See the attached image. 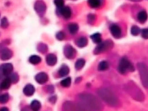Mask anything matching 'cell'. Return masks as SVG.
<instances>
[{"instance_id": "6da1fadb", "label": "cell", "mask_w": 148, "mask_h": 111, "mask_svg": "<svg viewBox=\"0 0 148 111\" xmlns=\"http://www.w3.org/2000/svg\"><path fill=\"white\" fill-rule=\"evenodd\" d=\"M78 102L86 111H102L103 106L99 99L89 92H81L77 95Z\"/></svg>"}, {"instance_id": "7a4b0ae2", "label": "cell", "mask_w": 148, "mask_h": 111, "mask_svg": "<svg viewBox=\"0 0 148 111\" xmlns=\"http://www.w3.org/2000/svg\"><path fill=\"white\" fill-rule=\"evenodd\" d=\"M97 93L98 97L110 107L117 108L120 106L119 99L110 90L107 88H99L97 90Z\"/></svg>"}, {"instance_id": "3957f363", "label": "cell", "mask_w": 148, "mask_h": 111, "mask_svg": "<svg viewBox=\"0 0 148 111\" xmlns=\"http://www.w3.org/2000/svg\"><path fill=\"white\" fill-rule=\"evenodd\" d=\"M124 90L132 99L139 102L145 100V95L140 88L133 81H129L124 85Z\"/></svg>"}, {"instance_id": "277c9868", "label": "cell", "mask_w": 148, "mask_h": 111, "mask_svg": "<svg viewBox=\"0 0 148 111\" xmlns=\"http://www.w3.org/2000/svg\"><path fill=\"white\" fill-rule=\"evenodd\" d=\"M137 68L143 86L148 88V67L143 62L137 64Z\"/></svg>"}, {"instance_id": "5b68a950", "label": "cell", "mask_w": 148, "mask_h": 111, "mask_svg": "<svg viewBox=\"0 0 148 111\" xmlns=\"http://www.w3.org/2000/svg\"><path fill=\"white\" fill-rule=\"evenodd\" d=\"M117 69L121 74H125L127 72L134 71L135 68L130 60L124 57L120 60Z\"/></svg>"}, {"instance_id": "8992f818", "label": "cell", "mask_w": 148, "mask_h": 111, "mask_svg": "<svg viewBox=\"0 0 148 111\" xmlns=\"http://www.w3.org/2000/svg\"><path fill=\"white\" fill-rule=\"evenodd\" d=\"M113 43L112 40L107 39L103 42H101L94 50V54H99L103 53H105L110 50L113 47Z\"/></svg>"}, {"instance_id": "52a82bcc", "label": "cell", "mask_w": 148, "mask_h": 111, "mask_svg": "<svg viewBox=\"0 0 148 111\" xmlns=\"http://www.w3.org/2000/svg\"><path fill=\"white\" fill-rule=\"evenodd\" d=\"M63 111H86L78 102L67 101L64 102L62 107Z\"/></svg>"}, {"instance_id": "ba28073f", "label": "cell", "mask_w": 148, "mask_h": 111, "mask_svg": "<svg viewBox=\"0 0 148 111\" xmlns=\"http://www.w3.org/2000/svg\"><path fill=\"white\" fill-rule=\"evenodd\" d=\"M34 9L39 16H42L45 14L46 10L45 3L42 0L37 1L34 5Z\"/></svg>"}, {"instance_id": "9c48e42d", "label": "cell", "mask_w": 148, "mask_h": 111, "mask_svg": "<svg viewBox=\"0 0 148 111\" xmlns=\"http://www.w3.org/2000/svg\"><path fill=\"white\" fill-rule=\"evenodd\" d=\"M13 69V66L10 63L3 64L0 65V74L3 76H9L12 73Z\"/></svg>"}, {"instance_id": "30bf717a", "label": "cell", "mask_w": 148, "mask_h": 111, "mask_svg": "<svg viewBox=\"0 0 148 111\" xmlns=\"http://www.w3.org/2000/svg\"><path fill=\"white\" fill-rule=\"evenodd\" d=\"M64 54L67 58L73 59L76 56V51L71 45H66L64 47Z\"/></svg>"}, {"instance_id": "8fae6325", "label": "cell", "mask_w": 148, "mask_h": 111, "mask_svg": "<svg viewBox=\"0 0 148 111\" xmlns=\"http://www.w3.org/2000/svg\"><path fill=\"white\" fill-rule=\"evenodd\" d=\"M13 55L12 50L7 47H3L0 49V58L2 60H9Z\"/></svg>"}, {"instance_id": "7c38bea8", "label": "cell", "mask_w": 148, "mask_h": 111, "mask_svg": "<svg viewBox=\"0 0 148 111\" xmlns=\"http://www.w3.org/2000/svg\"><path fill=\"white\" fill-rule=\"evenodd\" d=\"M110 31L112 36L115 38H119L121 37V29L119 25L116 24L112 25L110 27Z\"/></svg>"}, {"instance_id": "4fadbf2b", "label": "cell", "mask_w": 148, "mask_h": 111, "mask_svg": "<svg viewBox=\"0 0 148 111\" xmlns=\"http://www.w3.org/2000/svg\"><path fill=\"white\" fill-rule=\"evenodd\" d=\"M35 80L40 84L46 83L49 79L48 75L45 72H39L35 77Z\"/></svg>"}, {"instance_id": "5bb4252c", "label": "cell", "mask_w": 148, "mask_h": 111, "mask_svg": "<svg viewBox=\"0 0 148 111\" xmlns=\"http://www.w3.org/2000/svg\"><path fill=\"white\" fill-rule=\"evenodd\" d=\"M60 13L65 19H69L72 15V11L69 6H63L60 10Z\"/></svg>"}, {"instance_id": "9a60e30c", "label": "cell", "mask_w": 148, "mask_h": 111, "mask_svg": "<svg viewBox=\"0 0 148 111\" xmlns=\"http://www.w3.org/2000/svg\"><path fill=\"white\" fill-rule=\"evenodd\" d=\"M35 90V89L33 85L31 84H28L24 87L23 89V92L26 96L30 97L34 94Z\"/></svg>"}, {"instance_id": "2e32d148", "label": "cell", "mask_w": 148, "mask_h": 111, "mask_svg": "<svg viewBox=\"0 0 148 111\" xmlns=\"http://www.w3.org/2000/svg\"><path fill=\"white\" fill-rule=\"evenodd\" d=\"M46 61L49 66H54L57 61V58L54 54H49L46 57Z\"/></svg>"}, {"instance_id": "e0dca14e", "label": "cell", "mask_w": 148, "mask_h": 111, "mask_svg": "<svg viewBox=\"0 0 148 111\" xmlns=\"http://www.w3.org/2000/svg\"><path fill=\"white\" fill-rule=\"evenodd\" d=\"M69 68L67 65L65 64L62 65L58 70V75L61 77H64L66 76L69 73Z\"/></svg>"}, {"instance_id": "ac0fdd59", "label": "cell", "mask_w": 148, "mask_h": 111, "mask_svg": "<svg viewBox=\"0 0 148 111\" xmlns=\"http://www.w3.org/2000/svg\"><path fill=\"white\" fill-rule=\"evenodd\" d=\"M68 29L69 32L72 35H75L77 33L79 29V25L75 23H71L68 24Z\"/></svg>"}, {"instance_id": "d6986e66", "label": "cell", "mask_w": 148, "mask_h": 111, "mask_svg": "<svg viewBox=\"0 0 148 111\" xmlns=\"http://www.w3.org/2000/svg\"><path fill=\"white\" fill-rule=\"evenodd\" d=\"M87 43L88 39L84 36L80 37L76 41V44L79 47H84L87 45Z\"/></svg>"}, {"instance_id": "ffe728a7", "label": "cell", "mask_w": 148, "mask_h": 111, "mask_svg": "<svg viewBox=\"0 0 148 111\" xmlns=\"http://www.w3.org/2000/svg\"><path fill=\"white\" fill-rule=\"evenodd\" d=\"M11 82L8 77L5 78L3 79V80L1 82L0 84V88L2 90H7L8 89L11 84Z\"/></svg>"}, {"instance_id": "44dd1931", "label": "cell", "mask_w": 148, "mask_h": 111, "mask_svg": "<svg viewBox=\"0 0 148 111\" xmlns=\"http://www.w3.org/2000/svg\"><path fill=\"white\" fill-rule=\"evenodd\" d=\"M138 19L139 22L144 23L147 20V14L145 10H142L138 14Z\"/></svg>"}, {"instance_id": "7402d4cb", "label": "cell", "mask_w": 148, "mask_h": 111, "mask_svg": "<svg viewBox=\"0 0 148 111\" xmlns=\"http://www.w3.org/2000/svg\"><path fill=\"white\" fill-rule=\"evenodd\" d=\"M30 108L32 111H39L41 108V103L39 101L34 100L31 103Z\"/></svg>"}, {"instance_id": "603a6c76", "label": "cell", "mask_w": 148, "mask_h": 111, "mask_svg": "<svg viewBox=\"0 0 148 111\" xmlns=\"http://www.w3.org/2000/svg\"><path fill=\"white\" fill-rule=\"evenodd\" d=\"M90 38L92 39V40L93 41V42L95 43L99 44V43H101L102 42L101 34L98 32H97V33H95V34L91 35L90 36Z\"/></svg>"}, {"instance_id": "cb8c5ba5", "label": "cell", "mask_w": 148, "mask_h": 111, "mask_svg": "<svg viewBox=\"0 0 148 111\" xmlns=\"http://www.w3.org/2000/svg\"><path fill=\"white\" fill-rule=\"evenodd\" d=\"M109 67V64L106 61H101L98 66V69L100 71H104L107 70Z\"/></svg>"}, {"instance_id": "d4e9b609", "label": "cell", "mask_w": 148, "mask_h": 111, "mask_svg": "<svg viewBox=\"0 0 148 111\" xmlns=\"http://www.w3.org/2000/svg\"><path fill=\"white\" fill-rule=\"evenodd\" d=\"M42 59L41 58L36 55H32L29 57V61L30 63L34 65H36L38 64L40 62Z\"/></svg>"}, {"instance_id": "484cf974", "label": "cell", "mask_w": 148, "mask_h": 111, "mask_svg": "<svg viewBox=\"0 0 148 111\" xmlns=\"http://www.w3.org/2000/svg\"><path fill=\"white\" fill-rule=\"evenodd\" d=\"M89 6L92 8H98L101 5V0H88Z\"/></svg>"}, {"instance_id": "4316f807", "label": "cell", "mask_w": 148, "mask_h": 111, "mask_svg": "<svg viewBox=\"0 0 148 111\" xmlns=\"http://www.w3.org/2000/svg\"><path fill=\"white\" fill-rule=\"evenodd\" d=\"M37 49L39 52H40V53L44 54L47 52L48 48H47V46L46 44L43 43H39L37 46Z\"/></svg>"}, {"instance_id": "83f0119b", "label": "cell", "mask_w": 148, "mask_h": 111, "mask_svg": "<svg viewBox=\"0 0 148 111\" xmlns=\"http://www.w3.org/2000/svg\"><path fill=\"white\" fill-rule=\"evenodd\" d=\"M85 60L83 58H80L77 60V61L75 62V67L76 69L79 70L82 69L85 65Z\"/></svg>"}, {"instance_id": "f1b7e54d", "label": "cell", "mask_w": 148, "mask_h": 111, "mask_svg": "<svg viewBox=\"0 0 148 111\" xmlns=\"http://www.w3.org/2000/svg\"><path fill=\"white\" fill-rule=\"evenodd\" d=\"M8 77L9 78L12 83L16 84L19 80V76L16 73H12Z\"/></svg>"}, {"instance_id": "f546056e", "label": "cell", "mask_w": 148, "mask_h": 111, "mask_svg": "<svg viewBox=\"0 0 148 111\" xmlns=\"http://www.w3.org/2000/svg\"><path fill=\"white\" fill-rule=\"evenodd\" d=\"M61 85L64 87H69L71 84V79L70 77H68L60 82Z\"/></svg>"}, {"instance_id": "4dcf8cb0", "label": "cell", "mask_w": 148, "mask_h": 111, "mask_svg": "<svg viewBox=\"0 0 148 111\" xmlns=\"http://www.w3.org/2000/svg\"><path fill=\"white\" fill-rule=\"evenodd\" d=\"M140 29L136 25H133L131 28V33L134 36H137L140 33Z\"/></svg>"}, {"instance_id": "1f68e13d", "label": "cell", "mask_w": 148, "mask_h": 111, "mask_svg": "<svg viewBox=\"0 0 148 111\" xmlns=\"http://www.w3.org/2000/svg\"><path fill=\"white\" fill-rule=\"evenodd\" d=\"M9 99V96L8 94H4L0 95V103H6Z\"/></svg>"}, {"instance_id": "d6a6232c", "label": "cell", "mask_w": 148, "mask_h": 111, "mask_svg": "<svg viewBox=\"0 0 148 111\" xmlns=\"http://www.w3.org/2000/svg\"><path fill=\"white\" fill-rule=\"evenodd\" d=\"M9 26V22L6 17H3L1 20V27L2 28H6Z\"/></svg>"}, {"instance_id": "836d02e7", "label": "cell", "mask_w": 148, "mask_h": 111, "mask_svg": "<svg viewBox=\"0 0 148 111\" xmlns=\"http://www.w3.org/2000/svg\"><path fill=\"white\" fill-rule=\"evenodd\" d=\"M56 38H57L58 40H62L63 39H64V38H65V34H64V32H62V31H60V32H57V33L56 34Z\"/></svg>"}, {"instance_id": "e575fe53", "label": "cell", "mask_w": 148, "mask_h": 111, "mask_svg": "<svg viewBox=\"0 0 148 111\" xmlns=\"http://www.w3.org/2000/svg\"><path fill=\"white\" fill-rule=\"evenodd\" d=\"M142 37L145 39H148V28L142 29L140 31Z\"/></svg>"}, {"instance_id": "d590c367", "label": "cell", "mask_w": 148, "mask_h": 111, "mask_svg": "<svg viewBox=\"0 0 148 111\" xmlns=\"http://www.w3.org/2000/svg\"><path fill=\"white\" fill-rule=\"evenodd\" d=\"M54 3L58 8H62L64 5V0H54Z\"/></svg>"}, {"instance_id": "8d00e7d4", "label": "cell", "mask_w": 148, "mask_h": 111, "mask_svg": "<svg viewBox=\"0 0 148 111\" xmlns=\"http://www.w3.org/2000/svg\"><path fill=\"white\" fill-rule=\"evenodd\" d=\"M95 15L92 14H90L88 15L87 16V18H88V21L89 23H92L94 22L95 20Z\"/></svg>"}, {"instance_id": "74e56055", "label": "cell", "mask_w": 148, "mask_h": 111, "mask_svg": "<svg viewBox=\"0 0 148 111\" xmlns=\"http://www.w3.org/2000/svg\"><path fill=\"white\" fill-rule=\"evenodd\" d=\"M46 90H47V92H49V93H52L54 91V87L51 85L47 86L46 87Z\"/></svg>"}, {"instance_id": "f35d334b", "label": "cell", "mask_w": 148, "mask_h": 111, "mask_svg": "<svg viewBox=\"0 0 148 111\" xmlns=\"http://www.w3.org/2000/svg\"><path fill=\"white\" fill-rule=\"evenodd\" d=\"M56 96H53V97H51L50 98V99H49V101H50V102H51V103H54L55 102H56Z\"/></svg>"}, {"instance_id": "ab89813d", "label": "cell", "mask_w": 148, "mask_h": 111, "mask_svg": "<svg viewBox=\"0 0 148 111\" xmlns=\"http://www.w3.org/2000/svg\"><path fill=\"white\" fill-rule=\"evenodd\" d=\"M0 111H9V109L6 107H3L0 109Z\"/></svg>"}, {"instance_id": "60d3db41", "label": "cell", "mask_w": 148, "mask_h": 111, "mask_svg": "<svg viewBox=\"0 0 148 111\" xmlns=\"http://www.w3.org/2000/svg\"><path fill=\"white\" fill-rule=\"evenodd\" d=\"M130 1H140L142 0H130Z\"/></svg>"}]
</instances>
